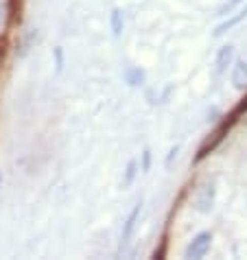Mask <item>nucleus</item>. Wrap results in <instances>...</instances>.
<instances>
[{"instance_id": "nucleus-7", "label": "nucleus", "mask_w": 247, "mask_h": 260, "mask_svg": "<svg viewBox=\"0 0 247 260\" xmlns=\"http://www.w3.org/2000/svg\"><path fill=\"white\" fill-rule=\"evenodd\" d=\"M112 31H114V35L118 38V35L122 33V13H120V9H112Z\"/></svg>"}, {"instance_id": "nucleus-2", "label": "nucleus", "mask_w": 247, "mask_h": 260, "mask_svg": "<svg viewBox=\"0 0 247 260\" xmlns=\"http://www.w3.org/2000/svg\"><path fill=\"white\" fill-rule=\"evenodd\" d=\"M214 184H206L203 188H199L197 197H195V206H197V212L201 214H208L212 210V204H214Z\"/></svg>"}, {"instance_id": "nucleus-1", "label": "nucleus", "mask_w": 247, "mask_h": 260, "mask_svg": "<svg viewBox=\"0 0 247 260\" xmlns=\"http://www.w3.org/2000/svg\"><path fill=\"white\" fill-rule=\"evenodd\" d=\"M210 243H212V232H199L188 243L186 258H203L210 251Z\"/></svg>"}, {"instance_id": "nucleus-6", "label": "nucleus", "mask_w": 247, "mask_h": 260, "mask_svg": "<svg viewBox=\"0 0 247 260\" xmlns=\"http://www.w3.org/2000/svg\"><path fill=\"white\" fill-rule=\"evenodd\" d=\"M140 210H142V204H136V208L129 212L127 221H125V228H122V243H127L129 238H132L134 230H136V221H138V216H140Z\"/></svg>"}, {"instance_id": "nucleus-9", "label": "nucleus", "mask_w": 247, "mask_h": 260, "mask_svg": "<svg viewBox=\"0 0 247 260\" xmlns=\"http://www.w3.org/2000/svg\"><path fill=\"white\" fill-rule=\"evenodd\" d=\"M243 0H228V3H225L221 9H219V16H228V11H232V9H236L238 5H241Z\"/></svg>"}, {"instance_id": "nucleus-3", "label": "nucleus", "mask_w": 247, "mask_h": 260, "mask_svg": "<svg viewBox=\"0 0 247 260\" xmlns=\"http://www.w3.org/2000/svg\"><path fill=\"white\" fill-rule=\"evenodd\" d=\"M232 59H234V46L232 44H225L219 48V53H217V59H214V66H217V72H225L228 70V66L232 63Z\"/></svg>"}, {"instance_id": "nucleus-8", "label": "nucleus", "mask_w": 247, "mask_h": 260, "mask_svg": "<svg viewBox=\"0 0 247 260\" xmlns=\"http://www.w3.org/2000/svg\"><path fill=\"white\" fill-rule=\"evenodd\" d=\"M127 81H129V85H138L144 79V75H142V70H138V68H134V70H127Z\"/></svg>"}, {"instance_id": "nucleus-10", "label": "nucleus", "mask_w": 247, "mask_h": 260, "mask_svg": "<svg viewBox=\"0 0 247 260\" xmlns=\"http://www.w3.org/2000/svg\"><path fill=\"white\" fill-rule=\"evenodd\" d=\"M243 112H247V96L243 99V103H241V105H238V107H236V110H234V114H232V116H230V120H232V122H234V118L238 116V114H243Z\"/></svg>"}, {"instance_id": "nucleus-5", "label": "nucleus", "mask_w": 247, "mask_h": 260, "mask_svg": "<svg viewBox=\"0 0 247 260\" xmlns=\"http://www.w3.org/2000/svg\"><path fill=\"white\" fill-rule=\"evenodd\" d=\"M245 18H247V7H245V9H241V11H238L236 16H232L230 20H225V22H221L219 26L214 28V33H212V35H214V38H221V35H223L225 31H230V28H234L236 24H241Z\"/></svg>"}, {"instance_id": "nucleus-4", "label": "nucleus", "mask_w": 247, "mask_h": 260, "mask_svg": "<svg viewBox=\"0 0 247 260\" xmlns=\"http://www.w3.org/2000/svg\"><path fill=\"white\" fill-rule=\"evenodd\" d=\"M232 83L238 90L247 88V61L245 59H238L234 63V68H232Z\"/></svg>"}, {"instance_id": "nucleus-11", "label": "nucleus", "mask_w": 247, "mask_h": 260, "mask_svg": "<svg viewBox=\"0 0 247 260\" xmlns=\"http://www.w3.org/2000/svg\"><path fill=\"white\" fill-rule=\"evenodd\" d=\"M134 175H136V162H129V166H127V177H125V184H132Z\"/></svg>"}, {"instance_id": "nucleus-13", "label": "nucleus", "mask_w": 247, "mask_h": 260, "mask_svg": "<svg viewBox=\"0 0 247 260\" xmlns=\"http://www.w3.org/2000/svg\"><path fill=\"white\" fill-rule=\"evenodd\" d=\"M177 151H179V147H173L171 149V155L166 157V164H171V160H173V155H177Z\"/></svg>"}, {"instance_id": "nucleus-12", "label": "nucleus", "mask_w": 247, "mask_h": 260, "mask_svg": "<svg viewBox=\"0 0 247 260\" xmlns=\"http://www.w3.org/2000/svg\"><path fill=\"white\" fill-rule=\"evenodd\" d=\"M151 169V151H144V164H142V173H147Z\"/></svg>"}]
</instances>
